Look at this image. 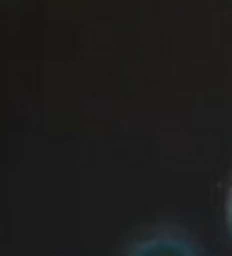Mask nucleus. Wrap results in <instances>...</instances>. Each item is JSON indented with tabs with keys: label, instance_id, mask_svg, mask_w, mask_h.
<instances>
[{
	"label": "nucleus",
	"instance_id": "nucleus-1",
	"mask_svg": "<svg viewBox=\"0 0 232 256\" xmlns=\"http://www.w3.org/2000/svg\"><path fill=\"white\" fill-rule=\"evenodd\" d=\"M124 256H204V250L182 228L158 226L138 236Z\"/></svg>",
	"mask_w": 232,
	"mask_h": 256
},
{
	"label": "nucleus",
	"instance_id": "nucleus-2",
	"mask_svg": "<svg viewBox=\"0 0 232 256\" xmlns=\"http://www.w3.org/2000/svg\"><path fill=\"white\" fill-rule=\"evenodd\" d=\"M226 226H228V232L232 236V184H230V190L226 196Z\"/></svg>",
	"mask_w": 232,
	"mask_h": 256
}]
</instances>
